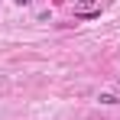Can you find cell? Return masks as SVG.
<instances>
[{"label": "cell", "mask_w": 120, "mask_h": 120, "mask_svg": "<svg viewBox=\"0 0 120 120\" xmlns=\"http://www.w3.org/2000/svg\"><path fill=\"white\" fill-rule=\"evenodd\" d=\"M101 104H104V107H117V104H120V98H117V94H101Z\"/></svg>", "instance_id": "7a4b0ae2"}, {"label": "cell", "mask_w": 120, "mask_h": 120, "mask_svg": "<svg viewBox=\"0 0 120 120\" xmlns=\"http://www.w3.org/2000/svg\"><path fill=\"white\" fill-rule=\"evenodd\" d=\"M16 3H20V7H29V3H33V0H16Z\"/></svg>", "instance_id": "3957f363"}, {"label": "cell", "mask_w": 120, "mask_h": 120, "mask_svg": "<svg viewBox=\"0 0 120 120\" xmlns=\"http://www.w3.org/2000/svg\"><path fill=\"white\" fill-rule=\"evenodd\" d=\"M98 16H101L98 0H78L75 3V20H98Z\"/></svg>", "instance_id": "6da1fadb"}]
</instances>
